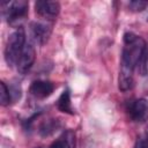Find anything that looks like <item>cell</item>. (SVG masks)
<instances>
[{"mask_svg": "<svg viewBox=\"0 0 148 148\" xmlns=\"http://www.w3.org/2000/svg\"><path fill=\"white\" fill-rule=\"evenodd\" d=\"M30 31H31L32 39L37 44L43 45L49 40L51 36L52 24L47 22H32L30 25Z\"/></svg>", "mask_w": 148, "mask_h": 148, "instance_id": "cell-6", "label": "cell"}, {"mask_svg": "<svg viewBox=\"0 0 148 148\" xmlns=\"http://www.w3.org/2000/svg\"><path fill=\"white\" fill-rule=\"evenodd\" d=\"M75 146H76L75 133L71 130H67L50 146V148H75Z\"/></svg>", "mask_w": 148, "mask_h": 148, "instance_id": "cell-9", "label": "cell"}, {"mask_svg": "<svg viewBox=\"0 0 148 148\" xmlns=\"http://www.w3.org/2000/svg\"><path fill=\"white\" fill-rule=\"evenodd\" d=\"M130 118L135 123H145L148 120V99L139 98L133 101L127 109Z\"/></svg>", "mask_w": 148, "mask_h": 148, "instance_id": "cell-5", "label": "cell"}, {"mask_svg": "<svg viewBox=\"0 0 148 148\" xmlns=\"http://www.w3.org/2000/svg\"><path fill=\"white\" fill-rule=\"evenodd\" d=\"M35 10L39 17L46 21H53L60 12V5L58 1L39 0L35 2Z\"/></svg>", "mask_w": 148, "mask_h": 148, "instance_id": "cell-4", "label": "cell"}, {"mask_svg": "<svg viewBox=\"0 0 148 148\" xmlns=\"http://www.w3.org/2000/svg\"><path fill=\"white\" fill-rule=\"evenodd\" d=\"M147 6H148V1H141V0L131 1L130 5H128V7H130L133 12H141V10H143Z\"/></svg>", "mask_w": 148, "mask_h": 148, "instance_id": "cell-14", "label": "cell"}, {"mask_svg": "<svg viewBox=\"0 0 148 148\" xmlns=\"http://www.w3.org/2000/svg\"><path fill=\"white\" fill-rule=\"evenodd\" d=\"M1 7L3 8V14L8 23L13 24L27 16L29 3L24 0H16L12 2H2Z\"/></svg>", "mask_w": 148, "mask_h": 148, "instance_id": "cell-3", "label": "cell"}, {"mask_svg": "<svg viewBox=\"0 0 148 148\" xmlns=\"http://www.w3.org/2000/svg\"><path fill=\"white\" fill-rule=\"evenodd\" d=\"M54 90V84L50 81L37 80L34 81L30 86V92L36 98H46Z\"/></svg>", "mask_w": 148, "mask_h": 148, "instance_id": "cell-8", "label": "cell"}, {"mask_svg": "<svg viewBox=\"0 0 148 148\" xmlns=\"http://www.w3.org/2000/svg\"><path fill=\"white\" fill-rule=\"evenodd\" d=\"M58 127H59V121L57 119H49V120H45L44 123H42L38 131L42 136H49L53 132H56Z\"/></svg>", "mask_w": 148, "mask_h": 148, "instance_id": "cell-11", "label": "cell"}, {"mask_svg": "<svg viewBox=\"0 0 148 148\" xmlns=\"http://www.w3.org/2000/svg\"><path fill=\"white\" fill-rule=\"evenodd\" d=\"M24 46H25V31L22 27H18L15 31H13L9 35L5 49V58L9 66L16 65Z\"/></svg>", "mask_w": 148, "mask_h": 148, "instance_id": "cell-2", "label": "cell"}, {"mask_svg": "<svg viewBox=\"0 0 148 148\" xmlns=\"http://www.w3.org/2000/svg\"><path fill=\"white\" fill-rule=\"evenodd\" d=\"M57 106L61 112L69 113V114L74 113L73 108H72V103H71V94H69L68 89H66L61 92V95H60V97L57 102Z\"/></svg>", "mask_w": 148, "mask_h": 148, "instance_id": "cell-10", "label": "cell"}, {"mask_svg": "<svg viewBox=\"0 0 148 148\" xmlns=\"http://www.w3.org/2000/svg\"><path fill=\"white\" fill-rule=\"evenodd\" d=\"M134 148H148V130L146 131V133L142 136L138 138Z\"/></svg>", "mask_w": 148, "mask_h": 148, "instance_id": "cell-15", "label": "cell"}, {"mask_svg": "<svg viewBox=\"0 0 148 148\" xmlns=\"http://www.w3.org/2000/svg\"><path fill=\"white\" fill-rule=\"evenodd\" d=\"M147 44L142 37L126 32L124 35V47L121 53V67L119 72L118 86L121 91H127L133 87V72L136 67Z\"/></svg>", "mask_w": 148, "mask_h": 148, "instance_id": "cell-1", "label": "cell"}, {"mask_svg": "<svg viewBox=\"0 0 148 148\" xmlns=\"http://www.w3.org/2000/svg\"><path fill=\"white\" fill-rule=\"evenodd\" d=\"M136 68H138L140 75H142V76H145L148 73V46L143 51V53L136 65Z\"/></svg>", "mask_w": 148, "mask_h": 148, "instance_id": "cell-13", "label": "cell"}, {"mask_svg": "<svg viewBox=\"0 0 148 148\" xmlns=\"http://www.w3.org/2000/svg\"><path fill=\"white\" fill-rule=\"evenodd\" d=\"M35 58H36V51L35 47L31 44H25L17 62H16V69L20 74H25L31 66L35 62Z\"/></svg>", "mask_w": 148, "mask_h": 148, "instance_id": "cell-7", "label": "cell"}, {"mask_svg": "<svg viewBox=\"0 0 148 148\" xmlns=\"http://www.w3.org/2000/svg\"><path fill=\"white\" fill-rule=\"evenodd\" d=\"M12 101H13V97H12L10 89L6 86L5 82H0V102H1V105L6 106Z\"/></svg>", "mask_w": 148, "mask_h": 148, "instance_id": "cell-12", "label": "cell"}]
</instances>
